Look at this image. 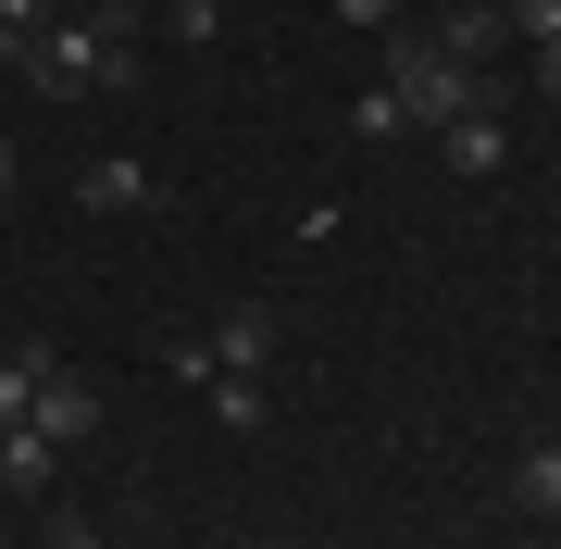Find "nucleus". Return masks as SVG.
Instances as JSON below:
<instances>
[{
  "instance_id": "7ed1b4c3",
  "label": "nucleus",
  "mask_w": 561,
  "mask_h": 549,
  "mask_svg": "<svg viewBox=\"0 0 561 549\" xmlns=\"http://www.w3.org/2000/svg\"><path fill=\"white\" fill-rule=\"evenodd\" d=\"M201 350H213V375H275L287 325H275V300H238V312H213V325H201Z\"/></svg>"
},
{
  "instance_id": "20e7f679",
  "label": "nucleus",
  "mask_w": 561,
  "mask_h": 549,
  "mask_svg": "<svg viewBox=\"0 0 561 549\" xmlns=\"http://www.w3.org/2000/svg\"><path fill=\"white\" fill-rule=\"evenodd\" d=\"M25 425H38L50 449L101 437V387H88V375H62V350H50V363H38V412H25Z\"/></svg>"
},
{
  "instance_id": "6e6552de",
  "label": "nucleus",
  "mask_w": 561,
  "mask_h": 549,
  "mask_svg": "<svg viewBox=\"0 0 561 549\" xmlns=\"http://www.w3.org/2000/svg\"><path fill=\"white\" fill-rule=\"evenodd\" d=\"M50 474H62V449H50L38 425H13V437H0V488H25V500H38Z\"/></svg>"
},
{
  "instance_id": "423d86ee",
  "label": "nucleus",
  "mask_w": 561,
  "mask_h": 549,
  "mask_svg": "<svg viewBox=\"0 0 561 549\" xmlns=\"http://www.w3.org/2000/svg\"><path fill=\"white\" fill-rule=\"evenodd\" d=\"M437 150H449L461 175H500V163H512V125H500V113L474 101V113H449V125H437Z\"/></svg>"
},
{
  "instance_id": "f8f14e48",
  "label": "nucleus",
  "mask_w": 561,
  "mask_h": 549,
  "mask_svg": "<svg viewBox=\"0 0 561 549\" xmlns=\"http://www.w3.org/2000/svg\"><path fill=\"white\" fill-rule=\"evenodd\" d=\"M162 25H175L187 50H213V38H225V0H175V13H162Z\"/></svg>"
},
{
  "instance_id": "f03ea898",
  "label": "nucleus",
  "mask_w": 561,
  "mask_h": 549,
  "mask_svg": "<svg viewBox=\"0 0 561 549\" xmlns=\"http://www.w3.org/2000/svg\"><path fill=\"white\" fill-rule=\"evenodd\" d=\"M375 76H387V101H400V125H449V113H474V101H486V76H474V62L437 38V25H424V38L400 25Z\"/></svg>"
},
{
  "instance_id": "2eb2a0df",
  "label": "nucleus",
  "mask_w": 561,
  "mask_h": 549,
  "mask_svg": "<svg viewBox=\"0 0 561 549\" xmlns=\"http://www.w3.org/2000/svg\"><path fill=\"white\" fill-rule=\"evenodd\" d=\"M38 25H50V0H0V62H13L25 38H38Z\"/></svg>"
},
{
  "instance_id": "dca6fc26",
  "label": "nucleus",
  "mask_w": 561,
  "mask_h": 549,
  "mask_svg": "<svg viewBox=\"0 0 561 549\" xmlns=\"http://www.w3.org/2000/svg\"><path fill=\"white\" fill-rule=\"evenodd\" d=\"M50 549H101V525H50Z\"/></svg>"
},
{
  "instance_id": "1a4fd4ad",
  "label": "nucleus",
  "mask_w": 561,
  "mask_h": 549,
  "mask_svg": "<svg viewBox=\"0 0 561 549\" xmlns=\"http://www.w3.org/2000/svg\"><path fill=\"white\" fill-rule=\"evenodd\" d=\"M38 363H50L38 338H25V350H0V437H13L25 412H38Z\"/></svg>"
},
{
  "instance_id": "f257e3e1",
  "label": "nucleus",
  "mask_w": 561,
  "mask_h": 549,
  "mask_svg": "<svg viewBox=\"0 0 561 549\" xmlns=\"http://www.w3.org/2000/svg\"><path fill=\"white\" fill-rule=\"evenodd\" d=\"M13 76H38L50 101H88V88H138V38H125V25H101V13H50L38 38L13 50Z\"/></svg>"
},
{
  "instance_id": "9b49d317",
  "label": "nucleus",
  "mask_w": 561,
  "mask_h": 549,
  "mask_svg": "<svg viewBox=\"0 0 561 549\" xmlns=\"http://www.w3.org/2000/svg\"><path fill=\"white\" fill-rule=\"evenodd\" d=\"M350 138H412V125H400V101H387V88H362V101H350Z\"/></svg>"
},
{
  "instance_id": "39448f33",
  "label": "nucleus",
  "mask_w": 561,
  "mask_h": 549,
  "mask_svg": "<svg viewBox=\"0 0 561 549\" xmlns=\"http://www.w3.org/2000/svg\"><path fill=\"white\" fill-rule=\"evenodd\" d=\"M150 201V163L138 150H101V163H76V213H138Z\"/></svg>"
},
{
  "instance_id": "f3484780",
  "label": "nucleus",
  "mask_w": 561,
  "mask_h": 549,
  "mask_svg": "<svg viewBox=\"0 0 561 549\" xmlns=\"http://www.w3.org/2000/svg\"><path fill=\"white\" fill-rule=\"evenodd\" d=\"M0 213H13V138H0Z\"/></svg>"
},
{
  "instance_id": "9d476101",
  "label": "nucleus",
  "mask_w": 561,
  "mask_h": 549,
  "mask_svg": "<svg viewBox=\"0 0 561 549\" xmlns=\"http://www.w3.org/2000/svg\"><path fill=\"white\" fill-rule=\"evenodd\" d=\"M512 500H524V512H561V449H549V437L512 462Z\"/></svg>"
},
{
  "instance_id": "0eeeda50",
  "label": "nucleus",
  "mask_w": 561,
  "mask_h": 549,
  "mask_svg": "<svg viewBox=\"0 0 561 549\" xmlns=\"http://www.w3.org/2000/svg\"><path fill=\"white\" fill-rule=\"evenodd\" d=\"M201 400H213V425H225V437H262V425H275V387H262V375H213Z\"/></svg>"
},
{
  "instance_id": "ddd939ff",
  "label": "nucleus",
  "mask_w": 561,
  "mask_h": 549,
  "mask_svg": "<svg viewBox=\"0 0 561 549\" xmlns=\"http://www.w3.org/2000/svg\"><path fill=\"white\" fill-rule=\"evenodd\" d=\"M437 38H449L461 62H486V50H500V13H449V25H437Z\"/></svg>"
},
{
  "instance_id": "4468645a",
  "label": "nucleus",
  "mask_w": 561,
  "mask_h": 549,
  "mask_svg": "<svg viewBox=\"0 0 561 549\" xmlns=\"http://www.w3.org/2000/svg\"><path fill=\"white\" fill-rule=\"evenodd\" d=\"M337 25H362V38H400V0H324Z\"/></svg>"
},
{
  "instance_id": "a211bd4d",
  "label": "nucleus",
  "mask_w": 561,
  "mask_h": 549,
  "mask_svg": "<svg viewBox=\"0 0 561 549\" xmlns=\"http://www.w3.org/2000/svg\"><path fill=\"white\" fill-rule=\"evenodd\" d=\"M549 449H561V425H549Z\"/></svg>"
}]
</instances>
